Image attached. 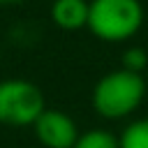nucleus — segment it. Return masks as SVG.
<instances>
[{
	"label": "nucleus",
	"instance_id": "obj_6",
	"mask_svg": "<svg viewBox=\"0 0 148 148\" xmlns=\"http://www.w3.org/2000/svg\"><path fill=\"white\" fill-rule=\"evenodd\" d=\"M74 148H120V141H118V134H113L111 130L92 127L79 134Z\"/></svg>",
	"mask_w": 148,
	"mask_h": 148
},
{
	"label": "nucleus",
	"instance_id": "obj_5",
	"mask_svg": "<svg viewBox=\"0 0 148 148\" xmlns=\"http://www.w3.org/2000/svg\"><path fill=\"white\" fill-rule=\"evenodd\" d=\"M90 0H53L51 21L62 30H81L88 25Z\"/></svg>",
	"mask_w": 148,
	"mask_h": 148
},
{
	"label": "nucleus",
	"instance_id": "obj_9",
	"mask_svg": "<svg viewBox=\"0 0 148 148\" xmlns=\"http://www.w3.org/2000/svg\"><path fill=\"white\" fill-rule=\"evenodd\" d=\"M14 2H18V0H0V5H14Z\"/></svg>",
	"mask_w": 148,
	"mask_h": 148
},
{
	"label": "nucleus",
	"instance_id": "obj_3",
	"mask_svg": "<svg viewBox=\"0 0 148 148\" xmlns=\"http://www.w3.org/2000/svg\"><path fill=\"white\" fill-rule=\"evenodd\" d=\"M46 109L44 92L28 79L0 81V125L5 127H32Z\"/></svg>",
	"mask_w": 148,
	"mask_h": 148
},
{
	"label": "nucleus",
	"instance_id": "obj_4",
	"mask_svg": "<svg viewBox=\"0 0 148 148\" xmlns=\"http://www.w3.org/2000/svg\"><path fill=\"white\" fill-rule=\"evenodd\" d=\"M32 132L42 148H74V143L81 134L76 120L67 111L49 109V106L35 120Z\"/></svg>",
	"mask_w": 148,
	"mask_h": 148
},
{
	"label": "nucleus",
	"instance_id": "obj_8",
	"mask_svg": "<svg viewBox=\"0 0 148 148\" xmlns=\"http://www.w3.org/2000/svg\"><path fill=\"white\" fill-rule=\"evenodd\" d=\"M146 65H148V53H146L141 46H130V49L123 53V69L143 74Z\"/></svg>",
	"mask_w": 148,
	"mask_h": 148
},
{
	"label": "nucleus",
	"instance_id": "obj_2",
	"mask_svg": "<svg viewBox=\"0 0 148 148\" xmlns=\"http://www.w3.org/2000/svg\"><path fill=\"white\" fill-rule=\"evenodd\" d=\"M143 25V5L139 0H90L88 30L102 42H127Z\"/></svg>",
	"mask_w": 148,
	"mask_h": 148
},
{
	"label": "nucleus",
	"instance_id": "obj_7",
	"mask_svg": "<svg viewBox=\"0 0 148 148\" xmlns=\"http://www.w3.org/2000/svg\"><path fill=\"white\" fill-rule=\"evenodd\" d=\"M120 148H148V118H136L118 134Z\"/></svg>",
	"mask_w": 148,
	"mask_h": 148
},
{
	"label": "nucleus",
	"instance_id": "obj_1",
	"mask_svg": "<svg viewBox=\"0 0 148 148\" xmlns=\"http://www.w3.org/2000/svg\"><path fill=\"white\" fill-rule=\"evenodd\" d=\"M146 79L143 74L130 69H111L97 79L90 92V104L99 118L123 120L130 118L146 99Z\"/></svg>",
	"mask_w": 148,
	"mask_h": 148
}]
</instances>
